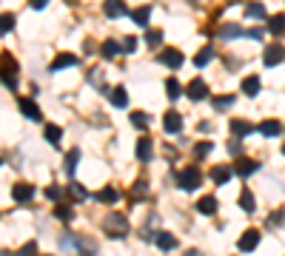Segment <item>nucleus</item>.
<instances>
[{
    "mask_svg": "<svg viewBox=\"0 0 285 256\" xmlns=\"http://www.w3.org/2000/svg\"><path fill=\"white\" fill-rule=\"evenodd\" d=\"M103 228L111 239H123L128 233V219H125L123 213H108L106 222H103Z\"/></svg>",
    "mask_w": 285,
    "mask_h": 256,
    "instance_id": "nucleus-1",
    "label": "nucleus"
},
{
    "mask_svg": "<svg viewBox=\"0 0 285 256\" xmlns=\"http://www.w3.org/2000/svg\"><path fill=\"white\" fill-rule=\"evenodd\" d=\"M200 182H203V171H200V168H183V171H180V188H183V191H197V188H200Z\"/></svg>",
    "mask_w": 285,
    "mask_h": 256,
    "instance_id": "nucleus-2",
    "label": "nucleus"
},
{
    "mask_svg": "<svg viewBox=\"0 0 285 256\" xmlns=\"http://www.w3.org/2000/svg\"><path fill=\"white\" fill-rule=\"evenodd\" d=\"M186 97L194 100V103H200V100L208 97V86H205V80H200V77L191 80V83L186 86Z\"/></svg>",
    "mask_w": 285,
    "mask_h": 256,
    "instance_id": "nucleus-3",
    "label": "nucleus"
},
{
    "mask_svg": "<svg viewBox=\"0 0 285 256\" xmlns=\"http://www.w3.org/2000/svg\"><path fill=\"white\" fill-rule=\"evenodd\" d=\"M18 106H20V114L29 117L32 123H40V120H43V114H40V106H37V103H35L32 97H23V100L18 103Z\"/></svg>",
    "mask_w": 285,
    "mask_h": 256,
    "instance_id": "nucleus-4",
    "label": "nucleus"
},
{
    "mask_svg": "<svg viewBox=\"0 0 285 256\" xmlns=\"http://www.w3.org/2000/svg\"><path fill=\"white\" fill-rule=\"evenodd\" d=\"M234 171H237L240 177H251V174H257V171H259V162H257V159H248V157H237Z\"/></svg>",
    "mask_w": 285,
    "mask_h": 256,
    "instance_id": "nucleus-5",
    "label": "nucleus"
},
{
    "mask_svg": "<svg viewBox=\"0 0 285 256\" xmlns=\"http://www.w3.org/2000/svg\"><path fill=\"white\" fill-rule=\"evenodd\" d=\"M160 63L166 66V69H180V66H183V54H180L177 49H163Z\"/></svg>",
    "mask_w": 285,
    "mask_h": 256,
    "instance_id": "nucleus-6",
    "label": "nucleus"
},
{
    "mask_svg": "<svg viewBox=\"0 0 285 256\" xmlns=\"http://www.w3.org/2000/svg\"><path fill=\"white\" fill-rule=\"evenodd\" d=\"M282 60H285V49L282 46H268L265 54H262V63H265V66H279Z\"/></svg>",
    "mask_w": 285,
    "mask_h": 256,
    "instance_id": "nucleus-7",
    "label": "nucleus"
},
{
    "mask_svg": "<svg viewBox=\"0 0 285 256\" xmlns=\"http://www.w3.org/2000/svg\"><path fill=\"white\" fill-rule=\"evenodd\" d=\"M163 128H166L169 134L183 131V117H180L177 111H166V117H163Z\"/></svg>",
    "mask_w": 285,
    "mask_h": 256,
    "instance_id": "nucleus-8",
    "label": "nucleus"
},
{
    "mask_svg": "<svg viewBox=\"0 0 285 256\" xmlns=\"http://www.w3.org/2000/svg\"><path fill=\"white\" fill-rule=\"evenodd\" d=\"M237 245H240V250L251 253V250L259 245V230H245V233L240 236V242H237Z\"/></svg>",
    "mask_w": 285,
    "mask_h": 256,
    "instance_id": "nucleus-9",
    "label": "nucleus"
},
{
    "mask_svg": "<svg viewBox=\"0 0 285 256\" xmlns=\"http://www.w3.org/2000/svg\"><path fill=\"white\" fill-rule=\"evenodd\" d=\"M103 12H106V18H123L125 15V3L123 0H106V3H103Z\"/></svg>",
    "mask_w": 285,
    "mask_h": 256,
    "instance_id": "nucleus-10",
    "label": "nucleus"
},
{
    "mask_svg": "<svg viewBox=\"0 0 285 256\" xmlns=\"http://www.w3.org/2000/svg\"><path fill=\"white\" fill-rule=\"evenodd\" d=\"M134 154H137V159H140V162H149V159L154 157L152 140H149V137H143V140L137 142V148H134Z\"/></svg>",
    "mask_w": 285,
    "mask_h": 256,
    "instance_id": "nucleus-11",
    "label": "nucleus"
},
{
    "mask_svg": "<svg viewBox=\"0 0 285 256\" xmlns=\"http://www.w3.org/2000/svg\"><path fill=\"white\" fill-rule=\"evenodd\" d=\"M77 66V54H57L52 60V71H60V69H71Z\"/></svg>",
    "mask_w": 285,
    "mask_h": 256,
    "instance_id": "nucleus-12",
    "label": "nucleus"
},
{
    "mask_svg": "<svg viewBox=\"0 0 285 256\" xmlns=\"http://www.w3.org/2000/svg\"><path fill=\"white\" fill-rule=\"evenodd\" d=\"M100 54H103L106 60H114V57H120V54H123V49H120V43H117V40H103Z\"/></svg>",
    "mask_w": 285,
    "mask_h": 256,
    "instance_id": "nucleus-13",
    "label": "nucleus"
},
{
    "mask_svg": "<svg viewBox=\"0 0 285 256\" xmlns=\"http://www.w3.org/2000/svg\"><path fill=\"white\" fill-rule=\"evenodd\" d=\"M12 196H15L18 202H29V199L35 196V188L29 185V182H18V185H15V191H12Z\"/></svg>",
    "mask_w": 285,
    "mask_h": 256,
    "instance_id": "nucleus-14",
    "label": "nucleus"
},
{
    "mask_svg": "<svg viewBox=\"0 0 285 256\" xmlns=\"http://www.w3.org/2000/svg\"><path fill=\"white\" fill-rule=\"evenodd\" d=\"M234 177V171L228 165H217V168H211V179L217 182V185H225L228 179Z\"/></svg>",
    "mask_w": 285,
    "mask_h": 256,
    "instance_id": "nucleus-15",
    "label": "nucleus"
},
{
    "mask_svg": "<svg viewBox=\"0 0 285 256\" xmlns=\"http://www.w3.org/2000/svg\"><path fill=\"white\" fill-rule=\"evenodd\" d=\"M43 137L52 142V145H60V142H63V128H60V125H54V123H46Z\"/></svg>",
    "mask_w": 285,
    "mask_h": 256,
    "instance_id": "nucleus-16",
    "label": "nucleus"
},
{
    "mask_svg": "<svg viewBox=\"0 0 285 256\" xmlns=\"http://www.w3.org/2000/svg\"><path fill=\"white\" fill-rule=\"evenodd\" d=\"M154 242H157V247H160V250H174V247H177V239L171 236V233H166V230L154 233Z\"/></svg>",
    "mask_w": 285,
    "mask_h": 256,
    "instance_id": "nucleus-17",
    "label": "nucleus"
},
{
    "mask_svg": "<svg viewBox=\"0 0 285 256\" xmlns=\"http://www.w3.org/2000/svg\"><path fill=\"white\" fill-rule=\"evenodd\" d=\"M0 74H18V60L9 52L0 54Z\"/></svg>",
    "mask_w": 285,
    "mask_h": 256,
    "instance_id": "nucleus-18",
    "label": "nucleus"
},
{
    "mask_svg": "<svg viewBox=\"0 0 285 256\" xmlns=\"http://www.w3.org/2000/svg\"><path fill=\"white\" fill-rule=\"evenodd\" d=\"M77 162H80V151H77V148H71L69 154H66V168H63L69 179L74 177V171H77Z\"/></svg>",
    "mask_w": 285,
    "mask_h": 256,
    "instance_id": "nucleus-19",
    "label": "nucleus"
},
{
    "mask_svg": "<svg viewBox=\"0 0 285 256\" xmlns=\"http://www.w3.org/2000/svg\"><path fill=\"white\" fill-rule=\"evenodd\" d=\"M268 32L274 37H282L285 35V15H274V18H268Z\"/></svg>",
    "mask_w": 285,
    "mask_h": 256,
    "instance_id": "nucleus-20",
    "label": "nucleus"
},
{
    "mask_svg": "<svg viewBox=\"0 0 285 256\" xmlns=\"http://www.w3.org/2000/svg\"><path fill=\"white\" fill-rule=\"evenodd\" d=\"M254 131V125L245 123V120H231V134L240 140V137H248V134Z\"/></svg>",
    "mask_w": 285,
    "mask_h": 256,
    "instance_id": "nucleus-21",
    "label": "nucleus"
},
{
    "mask_svg": "<svg viewBox=\"0 0 285 256\" xmlns=\"http://www.w3.org/2000/svg\"><path fill=\"white\" fill-rule=\"evenodd\" d=\"M242 94H248V97H257L259 94V77L257 74H251V77L242 80Z\"/></svg>",
    "mask_w": 285,
    "mask_h": 256,
    "instance_id": "nucleus-22",
    "label": "nucleus"
},
{
    "mask_svg": "<svg viewBox=\"0 0 285 256\" xmlns=\"http://www.w3.org/2000/svg\"><path fill=\"white\" fill-rule=\"evenodd\" d=\"M259 134H262V137H279V134H282V125L276 123V120H265V123L259 125Z\"/></svg>",
    "mask_w": 285,
    "mask_h": 256,
    "instance_id": "nucleus-23",
    "label": "nucleus"
},
{
    "mask_svg": "<svg viewBox=\"0 0 285 256\" xmlns=\"http://www.w3.org/2000/svg\"><path fill=\"white\" fill-rule=\"evenodd\" d=\"M197 211L205 213V216H214V213H217V199H214V196H203V199L197 202Z\"/></svg>",
    "mask_w": 285,
    "mask_h": 256,
    "instance_id": "nucleus-24",
    "label": "nucleus"
},
{
    "mask_svg": "<svg viewBox=\"0 0 285 256\" xmlns=\"http://www.w3.org/2000/svg\"><path fill=\"white\" fill-rule=\"evenodd\" d=\"M15 23H18V18H15L12 12H3V15H0V35H9V32H15Z\"/></svg>",
    "mask_w": 285,
    "mask_h": 256,
    "instance_id": "nucleus-25",
    "label": "nucleus"
},
{
    "mask_svg": "<svg viewBox=\"0 0 285 256\" xmlns=\"http://www.w3.org/2000/svg\"><path fill=\"white\" fill-rule=\"evenodd\" d=\"M131 18L137 26H149V20H152V6H140L137 12H131Z\"/></svg>",
    "mask_w": 285,
    "mask_h": 256,
    "instance_id": "nucleus-26",
    "label": "nucleus"
},
{
    "mask_svg": "<svg viewBox=\"0 0 285 256\" xmlns=\"http://www.w3.org/2000/svg\"><path fill=\"white\" fill-rule=\"evenodd\" d=\"M111 106H117V108H125V106H128V94H125L123 86H117V89L111 91Z\"/></svg>",
    "mask_w": 285,
    "mask_h": 256,
    "instance_id": "nucleus-27",
    "label": "nucleus"
},
{
    "mask_svg": "<svg viewBox=\"0 0 285 256\" xmlns=\"http://www.w3.org/2000/svg\"><path fill=\"white\" fill-rule=\"evenodd\" d=\"M166 94H169V100H180L183 86L177 83V77H169V80H166Z\"/></svg>",
    "mask_w": 285,
    "mask_h": 256,
    "instance_id": "nucleus-28",
    "label": "nucleus"
},
{
    "mask_svg": "<svg viewBox=\"0 0 285 256\" xmlns=\"http://www.w3.org/2000/svg\"><path fill=\"white\" fill-rule=\"evenodd\" d=\"M245 18H254V20H262L268 18V12L262 3H248V9H245Z\"/></svg>",
    "mask_w": 285,
    "mask_h": 256,
    "instance_id": "nucleus-29",
    "label": "nucleus"
},
{
    "mask_svg": "<svg viewBox=\"0 0 285 256\" xmlns=\"http://www.w3.org/2000/svg\"><path fill=\"white\" fill-rule=\"evenodd\" d=\"M240 208H242V211H248V213L257 208V199H254L251 191H242V194H240Z\"/></svg>",
    "mask_w": 285,
    "mask_h": 256,
    "instance_id": "nucleus-30",
    "label": "nucleus"
},
{
    "mask_svg": "<svg viewBox=\"0 0 285 256\" xmlns=\"http://www.w3.org/2000/svg\"><path fill=\"white\" fill-rule=\"evenodd\" d=\"M131 125H134V128H140V131H146V128H149V114H146V111H134V114H131Z\"/></svg>",
    "mask_w": 285,
    "mask_h": 256,
    "instance_id": "nucleus-31",
    "label": "nucleus"
},
{
    "mask_svg": "<svg viewBox=\"0 0 285 256\" xmlns=\"http://www.w3.org/2000/svg\"><path fill=\"white\" fill-rule=\"evenodd\" d=\"M234 106V94H220V97H214V108L217 111H225V108Z\"/></svg>",
    "mask_w": 285,
    "mask_h": 256,
    "instance_id": "nucleus-32",
    "label": "nucleus"
},
{
    "mask_svg": "<svg viewBox=\"0 0 285 256\" xmlns=\"http://www.w3.org/2000/svg\"><path fill=\"white\" fill-rule=\"evenodd\" d=\"M220 35H223L225 40H234V37H240V35H245V32H242V29L237 26V23H228V26H223V29H220Z\"/></svg>",
    "mask_w": 285,
    "mask_h": 256,
    "instance_id": "nucleus-33",
    "label": "nucleus"
},
{
    "mask_svg": "<svg viewBox=\"0 0 285 256\" xmlns=\"http://www.w3.org/2000/svg\"><path fill=\"white\" fill-rule=\"evenodd\" d=\"M214 60V49H203V52H197V57H194V66H208V63Z\"/></svg>",
    "mask_w": 285,
    "mask_h": 256,
    "instance_id": "nucleus-34",
    "label": "nucleus"
},
{
    "mask_svg": "<svg viewBox=\"0 0 285 256\" xmlns=\"http://www.w3.org/2000/svg\"><path fill=\"white\" fill-rule=\"evenodd\" d=\"M97 199H100V202H108V205H111V202H117V199H120V194H117L114 188H103V191L97 194Z\"/></svg>",
    "mask_w": 285,
    "mask_h": 256,
    "instance_id": "nucleus-35",
    "label": "nucleus"
},
{
    "mask_svg": "<svg viewBox=\"0 0 285 256\" xmlns=\"http://www.w3.org/2000/svg\"><path fill=\"white\" fill-rule=\"evenodd\" d=\"M54 216H57L60 222H71L74 213H71V208H66V205H57V208H54Z\"/></svg>",
    "mask_w": 285,
    "mask_h": 256,
    "instance_id": "nucleus-36",
    "label": "nucleus"
},
{
    "mask_svg": "<svg viewBox=\"0 0 285 256\" xmlns=\"http://www.w3.org/2000/svg\"><path fill=\"white\" fill-rule=\"evenodd\" d=\"M211 142L205 140V142H197V148H194V154H197V159H203V157H208V154H211Z\"/></svg>",
    "mask_w": 285,
    "mask_h": 256,
    "instance_id": "nucleus-37",
    "label": "nucleus"
},
{
    "mask_svg": "<svg viewBox=\"0 0 285 256\" xmlns=\"http://www.w3.org/2000/svg\"><path fill=\"white\" fill-rule=\"evenodd\" d=\"M146 40H149V46H160L163 43V32H160V29H149Z\"/></svg>",
    "mask_w": 285,
    "mask_h": 256,
    "instance_id": "nucleus-38",
    "label": "nucleus"
},
{
    "mask_svg": "<svg viewBox=\"0 0 285 256\" xmlns=\"http://www.w3.org/2000/svg\"><path fill=\"white\" fill-rule=\"evenodd\" d=\"M120 49H123V54H131L137 49V37H125L123 43H120Z\"/></svg>",
    "mask_w": 285,
    "mask_h": 256,
    "instance_id": "nucleus-39",
    "label": "nucleus"
},
{
    "mask_svg": "<svg viewBox=\"0 0 285 256\" xmlns=\"http://www.w3.org/2000/svg\"><path fill=\"white\" fill-rule=\"evenodd\" d=\"M18 256H37V242H26V245L20 247Z\"/></svg>",
    "mask_w": 285,
    "mask_h": 256,
    "instance_id": "nucleus-40",
    "label": "nucleus"
},
{
    "mask_svg": "<svg viewBox=\"0 0 285 256\" xmlns=\"http://www.w3.org/2000/svg\"><path fill=\"white\" fill-rule=\"evenodd\" d=\"M46 196H49L52 202H57V199H60V188H57V185H49V188H46Z\"/></svg>",
    "mask_w": 285,
    "mask_h": 256,
    "instance_id": "nucleus-41",
    "label": "nucleus"
},
{
    "mask_svg": "<svg viewBox=\"0 0 285 256\" xmlns=\"http://www.w3.org/2000/svg\"><path fill=\"white\" fill-rule=\"evenodd\" d=\"M134 199H143V196H146V182H134Z\"/></svg>",
    "mask_w": 285,
    "mask_h": 256,
    "instance_id": "nucleus-42",
    "label": "nucleus"
},
{
    "mask_svg": "<svg viewBox=\"0 0 285 256\" xmlns=\"http://www.w3.org/2000/svg\"><path fill=\"white\" fill-rule=\"evenodd\" d=\"M228 154H231V157H242V145H240V140H234L231 145H228Z\"/></svg>",
    "mask_w": 285,
    "mask_h": 256,
    "instance_id": "nucleus-43",
    "label": "nucleus"
},
{
    "mask_svg": "<svg viewBox=\"0 0 285 256\" xmlns=\"http://www.w3.org/2000/svg\"><path fill=\"white\" fill-rule=\"evenodd\" d=\"M29 6H32L35 12H43L46 6H49V0H29Z\"/></svg>",
    "mask_w": 285,
    "mask_h": 256,
    "instance_id": "nucleus-44",
    "label": "nucleus"
},
{
    "mask_svg": "<svg viewBox=\"0 0 285 256\" xmlns=\"http://www.w3.org/2000/svg\"><path fill=\"white\" fill-rule=\"evenodd\" d=\"M282 222H285V216H282V213H276V216H271V219H268V225L274 228V225H282Z\"/></svg>",
    "mask_w": 285,
    "mask_h": 256,
    "instance_id": "nucleus-45",
    "label": "nucleus"
},
{
    "mask_svg": "<svg viewBox=\"0 0 285 256\" xmlns=\"http://www.w3.org/2000/svg\"><path fill=\"white\" fill-rule=\"evenodd\" d=\"M186 256H203V253H200L197 247H191V250H186Z\"/></svg>",
    "mask_w": 285,
    "mask_h": 256,
    "instance_id": "nucleus-46",
    "label": "nucleus"
},
{
    "mask_svg": "<svg viewBox=\"0 0 285 256\" xmlns=\"http://www.w3.org/2000/svg\"><path fill=\"white\" fill-rule=\"evenodd\" d=\"M0 256H12V253H9V250H0Z\"/></svg>",
    "mask_w": 285,
    "mask_h": 256,
    "instance_id": "nucleus-47",
    "label": "nucleus"
}]
</instances>
